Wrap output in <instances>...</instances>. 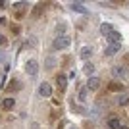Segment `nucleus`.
<instances>
[{
	"mask_svg": "<svg viewBox=\"0 0 129 129\" xmlns=\"http://www.w3.org/2000/svg\"><path fill=\"white\" fill-rule=\"evenodd\" d=\"M85 129H92V125L91 123H85Z\"/></svg>",
	"mask_w": 129,
	"mask_h": 129,
	"instance_id": "nucleus-24",
	"label": "nucleus"
},
{
	"mask_svg": "<svg viewBox=\"0 0 129 129\" xmlns=\"http://www.w3.org/2000/svg\"><path fill=\"white\" fill-rule=\"evenodd\" d=\"M114 31V27L110 25V23H102V25H100V33H102V35H106V37H110V33Z\"/></svg>",
	"mask_w": 129,
	"mask_h": 129,
	"instance_id": "nucleus-12",
	"label": "nucleus"
},
{
	"mask_svg": "<svg viewBox=\"0 0 129 129\" xmlns=\"http://www.w3.org/2000/svg\"><path fill=\"white\" fill-rule=\"evenodd\" d=\"M39 94H41V96H50V94H52V85H50V83H41V87H39Z\"/></svg>",
	"mask_w": 129,
	"mask_h": 129,
	"instance_id": "nucleus-4",
	"label": "nucleus"
},
{
	"mask_svg": "<svg viewBox=\"0 0 129 129\" xmlns=\"http://www.w3.org/2000/svg\"><path fill=\"white\" fill-rule=\"evenodd\" d=\"M119 125H121V123H119L118 118H110V119H108V127H110V129H119Z\"/></svg>",
	"mask_w": 129,
	"mask_h": 129,
	"instance_id": "nucleus-14",
	"label": "nucleus"
},
{
	"mask_svg": "<svg viewBox=\"0 0 129 129\" xmlns=\"http://www.w3.org/2000/svg\"><path fill=\"white\" fill-rule=\"evenodd\" d=\"M91 46H85V48H81V58H89L91 56Z\"/></svg>",
	"mask_w": 129,
	"mask_h": 129,
	"instance_id": "nucleus-18",
	"label": "nucleus"
},
{
	"mask_svg": "<svg viewBox=\"0 0 129 129\" xmlns=\"http://www.w3.org/2000/svg\"><path fill=\"white\" fill-rule=\"evenodd\" d=\"M125 87L121 85V83H116V81H112V83H110V85H108V91L110 92H114V91H123Z\"/></svg>",
	"mask_w": 129,
	"mask_h": 129,
	"instance_id": "nucleus-13",
	"label": "nucleus"
},
{
	"mask_svg": "<svg viewBox=\"0 0 129 129\" xmlns=\"http://www.w3.org/2000/svg\"><path fill=\"white\" fill-rule=\"evenodd\" d=\"M44 8H46L44 4H39V6H35V8H33V16H35V17H41V14L44 12Z\"/></svg>",
	"mask_w": 129,
	"mask_h": 129,
	"instance_id": "nucleus-15",
	"label": "nucleus"
},
{
	"mask_svg": "<svg viewBox=\"0 0 129 129\" xmlns=\"http://www.w3.org/2000/svg\"><path fill=\"white\" fill-rule=\"evenodd\" d=\"M118 104H121V106L129 104V96H127V94H123V96H119V98H118Z\"/></svg>",
	"mask_w": 129,
	"mask_h": 129,
	"instance_id": "nucleus-19",
	"label": "nucleus"
},
{
	"mask_svg": "<svg viewBox=\"0 0 129 129\" xmlns=\"http://www.w3.org/2000/svg\"><path fill=\"white\" fill-rule=\"evenodd\" d=\"M66 31H68V25H66V23H58V25H56V35H58V37H66Z\"/></svg>",
	"mask_w": 129,
	"mask_h": 129,
	"instance_id": "nucleus-10",
	"label": "nucleus"
},
{
	"mask_svg": "<svg viewBox=\"0 0 129 129\" xmlns=\"http://www.w3.org/2000/svg\"><path fill=\"white\" fill-rule=\"evenodd\" d=\"M0 8H4V2H0Z\"/></svg>",
	"mask_w": 129,
	"mask_h": 129,
	"instance_id": "nucleus-26",
	"label": "nucleus"
},
{
	"mask_svg": "<svg viewBox=\"0 0 129 129\" xmlns=\"http://www.w3.org/2000/svg\"><path fill=\"white\" fill-rule=\"evenodd\" d=\"M71 8H73V10H77L79 14H85V16L89 14V12H87V8H85V6H81V4H73Z\"/></svg>",
	"mask_w": 129,
	"mask_h": 129,
	"instance_id": "nucleus-17",
	"label": "nucleus"
},
{
	"mask_svg": "<svg viewBox=\"0 0 129 129\" xmlns=\"http://www.w3.org/2000/svg\"><path fill=\"white\" fill-rule=\"evenodd\" d=\"M112 73H114V75H123V73H125V70H123V68H114V70H112Z\"/></svg>",
	"mask_w": 129,
	"mask_h": 129,
	"instance_id": "nucleus-20",
	"label": "nucleus"
},
{
	"mask_svg": "<svg viewBox=\"0 0 129 129\" xmlns=\"http://www.w3.org/2000/svg\"><path fill=\"white\" fill-rule=\"evenodd\" d=\"M70 37H68V35H66V37H56L54 39V43H52V48L54 50H64V48H68V46H70Z\"/></svg>",
	"mask_w": 129,
	"mask_h": 129,
	"instance_id": "nucleus-1",
	"label": "nucleus"
},
{
	"mask_svg": "<svg viewBox=\"0 0 129 129\" xmlns=\"http://www.w3.org/2000/svg\"><path fill=\"white\" fill-rule=\"evenodd\" d=\"M87 89H85V87H79V98H81V100H85V96H87Z\"/></svg>",
	"mask_w": 129,
	"mask_h": 129,
	"instance_id": "nucleus-21",
	"label": "nucleus"
},
{
	"mask_svg": "<svg viewBox=\"0 0 129 129\" xmlns=\"http://www.w3.org/2000/svg\"><path fill=\"white\" fill-rule=\"evenodd\" d=\"M98 87H100V79H98V77H89L87 89H91V91H98Z\"/></svg>",
	"mask_w": 129,
	"mask_h": 129,
	"instance_id": "nucleus-7",
	"label": "nucleus"
},
{
	"mask_svg": "<svg viewBox=\"0 0 129 129\" xmlns=\"http://www.w3.org/2000/svg\"><path fill=\"white\" fill-rule=\"evenodd\" d=\"M21 83H19V81H17V79H14V81H12V83H10V85H8V87H6V92H17V91H21Z\"/></svg>",
	"mask_w": 129,
	"mask_h": 129,
	"instance_id": "nucleus-6",
	"label": "nucleus"
},
{
	"mask_svg": "<svg viewBox=\"0 0 129 129\" xmlns=\"http://www.w3.org/2000/svg\"><path fill=\"white\" fill-rule=\"evenodd\" d=\"M25 71L29 73V75H37V71H39V64H37V60H27L25 62Z\"/></svg>",
	"mask_w": 129,
	"mask_h": 129,
	"instance_id": "nucleus-2",
	"label": "nucleus"
},
{
	"mask_svg": "<svg viewBox=\"0 0 129 129\" xmlns=\"http://www.w3.org/2000/svg\"><path fill=\"white\" fill-rule=\"evenodd\" d=\"M27 2H17V4H14V12H16V17H21L23 16V12L27 10Z\"/></svg>",
	"mask_w": 129,
	"mask_h": 129,
	"instance_id": "nucleus-5",
	"label": "nucleus"
},
{
	"mask_svg": "<svg viewBox=\"0 0 129 129\" xmlns=\"http://www.w3.org/2000/svg\"><path fill=\"white\" fill-rule=\"evenodd\" d=\"M83 73L89 75V77H92V73H94V66H92L91 62H87V64L83 66Z\"/></svg>",
	"mask_w": 129,
	"mask_h": 129,
	"instance_id": "nucleus-9",
	"label": "nucleus"
},
{
	"mask_svg": "<svg viewBox=\"0 0 129 129\" xmlns=\"http://www.w3.org/2000/svg\"><path fill=\"white\" fill-rule=\"evenodd\" d=\"M14 106H16V100H14V98H4V100H2V108H4V110H12Z\"/></svg>",
	"mask_w": 129,
	"mask_h": 129,
	"instance_id": "nucleus-11",
	"label": "nucleus"
},
{
	"mask_svg": "<svg viewBox=\"0 0 129 129\" xmlns=\"http://www.w3.org/2000/svg\"><path fill=\"white\" fill-rule=\"evenodd\" d=\"M119 46H121V43H110V46L106 48V56H112V54H116L119 50Z\"/></svg>",
	"mask_w": 129,
	"mask_h": 129,
	"instance_id": "nucleus-8",
	"label": "nucleus"
},
{
	"mask_svg": "<svg viewBox=\"0 0 129 129\" xmlns=\"http://www.w3.org/2000/svg\"><path fill=\"white\" fill-rule=\"evenodd\" d=\"M119 129H129V127H127V125H119Z\"/></svg>",
	"mask_w": 129,
	"mask_h": 129,
	"instance_id": "nucleus-25",
	"label": "nucleus"
},
{
	"mask_svg": "<svg viewBox=\"0 0 129 129\" xmlns=\"http://www.w3.org/2000/svg\"><path fill=\"white\" fill-rule=\"evenodd\" d=\"M70 129H75V127H70Z\"/></svg>",
	"mask_w": 129,
	"mask_h": 129,
	"instance_id": "nucleus-27",
	"label": "nucleus"
},
{
	"mask_svg": "<svg viewBox=\"0 0 129 129\" xmlns=\"http://www.w3.org/2000/svg\"><path fill=\"white\" fill-rule=\"evenodd\" d=\"M54 62H56L54 58H46V68H48V70H50V68H54Z\"/></svg>",
	"mask_w": 129,
	"mask_h": 129,
	"instance_id": "nucleus-22",
	"label": "nucleus"
},
{
	"mask_svg": "<svg viewBox=\"0 0 129 129\" xmlns=\"http://www.w3.org/2000/svg\"><path fill=\"white\" fill-rule=\"evenodd\" d=\"M0 44H6V37L4 35H0Z\"/></svg>",
	"mask_w": 129,
	"mask_h": 129,
	"instance_id": "nucleus-23",
	"label": "nucleus"
},
{
	"mask_svg": "<svg viewBox=\"0 0 129 129\" xmlns=\"http://www.w3.org/2000/svg\"><path fill=\"white\" fill-rule=\"evenodd\" d=\"M56 87H58L60 92H64L66 87H68V77L62 75V73H60V75H56Z\"/></svg>",
	"mask_w": 129,
	"mask_h": 129,
	"instance_id": "nucleus-3",
	"label": "nucleus"
},
{
	"mask_svg": "<svg viewBox=\"0 0 129 129\" xmlns=\"http://www.w3.org/2000/svg\"><path fill=\"white\" fill-rule=\"evenodd\" d=\"M108 39H110V43H121V37H119V33H118V31H112Z\"/></svg>",
	"mask_w": 129,
	"mask_h": 129,
	"instance_id": "nucleus-16",
	"label": "nucleus"
}]
</instances>
